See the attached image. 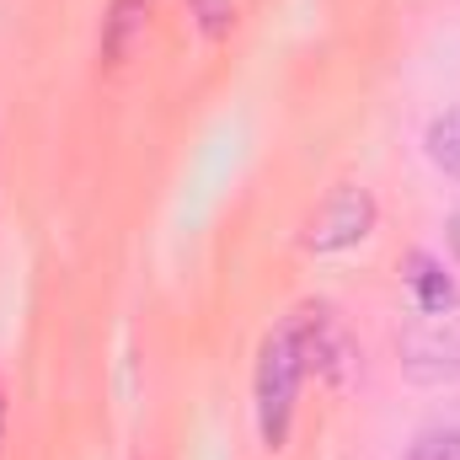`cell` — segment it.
<instances>
[{
	"instance_id": "6da1fadb",
	"label": "cell",
	"mask_w": 460,
	"mask_h": 460,
	"mask_svg": "<svg viewBox=\"0 0 460 460\" xmlns=\"http://www.w3.org/2000/svg\"><path fill=\"white\" fill-rule=\"evenodd\" d=\"M305 369H311V358H305V332H300V316H295L279 332H268L262 353H257V434H262L268 450H284V439H289L295 396H300Z\"/></svg>"
},
{
	"instance_id": "7a4b0ae2",
	"label": "cell",
	"mask_w": 460,
	"mask_h": 460,
	"mask_svg": "<svg viewBox=\"0 0 460 460\" xmlns=\"http://www.w3.org/2000/svg\"><path fill=\"white\" fill-rule=\"evenodd\" d=\"M402 369L423 385H445L460 380V300L439 311H412V322L402 327Z\"/></svg>"
},
{
	"instance_id": "3957f363",
	"label": "cell",
	"mask_w": 460,
	"mask_h": 460,
	"mask_svg": "<svg viewBox=\"0 0 460 460\" xmlns=\"http://www.w3.org/2000/svg\"><path fill=\"white\" fill-rule=\"evenodd\" d=\"M369 230H375V199L364 188H338L316 209V220L305 230V246L311 252H343V246H358Z\"/></svg>"
},
{
	"instance_id": "277c9868",
	"label": "cell",
	"mask_w": 460,
	"mask_h": 460,
	"mask_svg": "<svg viewBox=\"0 0 460 460\" xmlns=\"http://www.w3.org/2000/svg\"><path fill=\"white\" fill-rule=\"evenodd\" d=\"M145 22H150V0H113V11L102 22V54L108 59H123L145 38Z\"/></svg>"
},
{
	"instance_id": "5b68a950",
	"label": "cell",
	"mask_w": 460,
	"mask_h": 460,
	"mask_svg": "<svg viewBox=\"0 0 460 460\" xmlns=\"http://www.w3.org/2000/svg\"><path fill=\"white\" fill-rule=\"evenodd\" d=\"M423 155H429L445 177L460 182V102L445 108L439 118H429V128H423Z\"/></svg>"
},
{
	"instance_id": "8992f818",
	"label": "cell",
	"mask_w": 460,
	"mask_h": 460,
	"mask_svg": "<svg viewBox=\"0 0 460 460\" xmlns=\"http://www.w3.org/2000/svg\"><path fill=\"white\" fill-rule=\"evenodd\" d=\"M412 273H407V284H412V295H418V311H439V305H450L456 300V289H450V279L439 273V262L429 257V252H412V262H407Z\"/></svg>"
},
{
	"instance_id": "52a82bcc",
	"label": "cell",
	"mask_w": 460,
	"mask_h": 460,
	"mask_svg": "<svg viewBox=\"0 0 460 460\" xmlns=\"http://www.w3.org/2000/svg\"><path fill=\"white\" fill-rule=\"evenodd\" d=\"M402 460H460V429H423L407 450H402Z\"/></svg>"
},
{
	"instance_id": "ba28073f",
	"label": "cell",
	"mask_w": 460,
	"mask_h": 460,
	"mask_svg": "<svg viewBox=\"0 0 460 460\" xmlns=\"http://www.w3.org/2000/svg\"><path fill=\"white\" fill-rule=\"evenodd\" d=\"M193 11H199V22H204L209 38L230 32V22H235V5H230V0H193Z\"/></svg>"
},
{
	"instance_id": "9c48e42d",
	"label": "cell",
	"mask_w": 460,
	"mask_h": 460,
	"mask_svg": "<svg viewBox=\"0 0 460 460\" xmlns=\"http://www.w3.org/2000/svg\"><path fill=\"white\" fill-rule=\"evenodd\" d=\"M445 241H450V252H456V262H460V204L450 209V226H445Z\"/></svg>"
}]
</instances>
